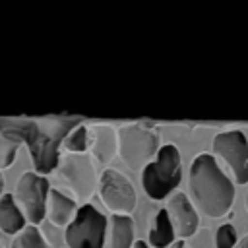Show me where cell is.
Masks as SVG:
<instances>
[{
  "label": "cell",
  "mask_w": 248,
  "mask_h": 248,
  "mask_svg": "<svg viewBox=\"0 0 248 248\" xmlns=\"http://www.w3.org/2000/svg\"><path fill=\"white\" fill-rule=\"evenodd\" d=\"M108 219L91 203L79 205L74 221L64 229L68 248H103L107 240Z\"/></svg>",
  "instance_id": "cell-6"
},
{
  "label": "cell",
  "mask_w": 248,
  "mask_h": 248,
  "mask_svg": "<svg viewBox=\"0 0 248 248\" xmlns=\"http://www.w3.org/2000/svg\"><path fill=\"white\" fill-rule=\"evenodd\" d=\"M136 238V225L130 215H110L107 227V248H132Z\"/></svg>",
  "instance_id": "cell-13"
},
{
  "label": "cell",
  "mask_w": 248,
  "mask_h": 248,
  "mask_svg": "<svg viewBox=\"0 0 248 248\" xmlns=\"http://www.w3.org/2000/svg\"><path fill=\"white\" fill-rule=\"evenodd\" d=\"M244 205H246V211H248V192H246V198H244Z\"/></svg>",
  "instance_id": "cell-24"
},
{
  "label": "cell",
  "mask_w": 248,
  "mask_h": 248,
  "mask_svg": "<svg viewBox=\"0 0 248 248\" xmlns=\"http://www.w3.org/2000/svg\"><path fill=\"white\" fill-rule=\"evenodd\" d=\"M182 180V157L176 145L165 143L159 147L155 159L141 170V188L143 192L159 202L172 194Z\"/></svg>",
  "instance_id": "cell-3"
},
{
  "label": "cell",
  "mask_w": 248,
  "mask_h": 248,
  "mask_svg": "<svg viewBox=\"0 0 248 248\" xmlns=\"http://www.w3.org/2000/svg\"><path fill=\"white\" fill-rule=\"evenodd\" d=\"M97 192L103 205L112 215H130L136 209L138 196H136L134 184L126 174H122L116 169L107 167L99 174Z\"/></svg>",
  "instance_id": "cell-8"
},
{
  "label": "cell",
  "mask_w": 248,
  "mask_h": 248,
  "mask_svg": "<svg viewBox=\"0 0 248 248\" xmlns=\"http://www.w3.org/2000/svg\"><path fill=\"white\" fill-rule=\"evenodd\" d=\"M176 234H174V229H172V223L167 215L165 209H159L157 215H155V221H153V227L147 234V242L151 248H169L172 242H174Z\"/></svg>",
  "instance_id": "cell-15"
},
{
  "label": "cell",
  "mask_w": 248,
  "mask_h": 248,
  "mask_svg": "<svg viewBox=\"0 0 248 248\" xmlns=\"http://www.w3.org/2000/svg\"><path fill=\"white\" fill-rule=\"evenodd\" d=\"M48 180L46 176L37 174L35 170L23 172L16 184L14 200L19 205L23 217L29 225L39 227L46 219V200H48Z\"/></svg>",
  "instance_id": "cell-7"
},
{
  "label": "cell",
  "mask_w": 248,
  "mask_h": 248,
  "mask_svg": "<svg viewBox=\"0 0 248 248\" xmlns=\"http://www.w3.org/2000/svg\"><path fill=\"white\" fill-rule=\"evenodd\" d=\"M186 196L198 213L209 219H221L232 207L234 186L213 155L200 153L188 169Z\"/></svg>",
  "instance_id": "cell-2"
},
{
  "label": "cell",
  "mask_w": 248,
  "mask_h": 248,
  "mask_svg": "<svg viewBox=\"0 0 248 248\" xmlns=\"http://www.w3.org/2000/svg\"><path fill=\"white\" fill-rule=\"evenodd\" d=\"M79 124V118H0V132L27 145L33 169L46 176L60 163V145L64 138Z\"/></svg>",
  "instance_id": "cell-1"
},
{
  "label": "cell",
  "mask_w": 248,
  "mask_h": 248,
  "mask_svg": "<svg viewBox=\"0 0 248 248\" xmlns=\"http://www.w3.org/2000/svg\"><path fill=\"white\" fill-rule=\"evenodd\" d=\"M132 248H151V246H149V244H147L145 240H136Z\"/></svg>",
  "instance_id": "cell-21"
},
{
  "label": "cell",
  "mask_w": 248,
  "mask_h": 248,
  "mask_svg": "<svg viewBox=\"0 0 248 248\" xmlns=\"http://www.w3.org/2000/svg\"><path fill=\"white\" fill-rule=\"evenodd\" d=\"M169 248H186V244H184V240H174Z\"/></svg>",
  "instance_id": "cell-22"
},
{
  "label": "cell",
  "mask_w": 248,
  "mask_h": 248,
  "mask_svg": "<svg viewBox=\"0 0 248 248\" xmlns=\"http://www.w3.org/2000/svg\"><path fill=\"white\" fill-rule=\"evenodd\" d=\"M211 149L213 157H219L229 167L236 184H248V140L240 130L219 132Z\"/></svg>",
  "instance_id": "cell-9"
},
{
  "label": "cell",
  "mask_w": 248,
  "mask_h": 248,
  "mask_svg": "<svg viewBox=\"0 0 248 248\" xmlns=\"http://www.w3.org/2000/svg\"><path fill=\"white\" fill-rule=\"evenodd\" d=\"M56 180L76 202L87 203L99 186L95 161L87 153H68L60 157L56 167Z\"/></svg>",
  "instance_id": "cell-4"
},
{
  "label": "cell",
  "mask_w": 248,
  "mask_h": 248,
  "mask_svg": "<svg viewBox=\"0 0 248 248\" xmlns=\"http://www.w3.org/2000/svg\"><path fill=\"white\" fill-rule=\"evenodd\" d=\"M4 196V174H2V170H0V198Z\"/></svg>",
  "instance_id": "cell-23"
},
{
  "label": "cell",
  "mask_w": 248,
  "mask_h": 248,
  "mask_svg": "<svg viewBox=\"0 0 248 248\" xmlns=\"http://www.w3.org/2000/svg\"><path fill=\"white\" fill-rule=\"evenodd\" d=\"M62 147L68 153H87L91 147V132L85 124H78L62 141Z\"/></svg>",
  "instance_id": "cell-16"
},
{
  "label": "cell",
  "mask_w": 248,
  "mask_h": 248,
  "mask_svg": "<svg viewBox=\"0 0 248 248\" xmlns=\"http://www.w3.org/2000/svg\"><path fill=\"white\" fill-rule=\"evenodd\" d=\"M236 244V229L231 223L221 225L215 232V248H234Z\"/></svg>",
  "instance_id": "cell-19"
},
{
  "label": "cell",
  "mask_w": 248,
  "mask_h": 248,
  "mask_svg": "<svg viewBox=\"0 0 248 248\" xmlns=\"http://www.w3.org/2000/svg\"><path fill=\"white\" fill-rule=\"evenodd\" d=\"M27 219L23 217L19 205L14 200V194H4L0 198V231L4 234H17L27 225Z\"/></svg>",
  "instance_id": "cell-14"
},
{
  "label": "cell",
  "mask_w": 248,
  "mask_h": 248,
  "mask_svg": "<svg viewBox=\"0 0 248 248\" xmlns=\"http://www.w3.org/2000/svg\"><path fill=\"white\" fill-rule=\"evenodd\" d=\"M91 132V147L89 153L95 163L108 165L118 153V134L110 124H93Z\"/></svg>",
  "instance_id": "cell-11"
},
{
  "label": "cell",
  "mask_w": 248,
  "mask_h": 248,
  "mask_svg": "<svg viewBox=\"0 0 248 248\" xmlns=\"http://www.w3.org/2000/svg\"><path fill=\"white\" fill-rule=\"evenodd\" d=\"M165 211L172 223V229H174V234L178 236V240H186L196 234L198 225H200V213L192 205L186 192H180V190L172 192V196L167 202Z\"/></svg>",
  "instance_id": "cell-10"
},
{
  "label": "cell",
  "mask_w": 248,
  "mask_h": 248,
  "mask_svg": "<svg viewBox=\"0 0 248 248\" xmlns=\"http://www.w3.org/2000/svg\"><path fill=\"white\" fill-rule=\"evenodd\" d=\"M78 209L79 205L74 198H70L66 192L58 188H50L48 200H46V219L52 227L66 229L74 221Z\"/></svg>",
  "instance_id": "cell-12"
},
{
  "label": "cell",
  "mask_w": 248,
  "mask_h": 248,
  "mask_svg": "<svg viewBox=\"0 0 248 248\" xmlns=\"http://www.w3.org/2000/svg\"><path fill=\"white\" fill-rule=\"evenodd\" d=\"M19 147H21V141L19 140H16V138L0 132V170L2 169H8L14 163L16 153H17Z\"/></svg>",
  "instance_id": "cell-18"
},
{
  "label": "cell",
  "mask_w": 248,
  "mask_h": 248,
  "mask_svg": "<svg viewBox=\"0 0 248 248\" xmlns=\"http://www.w3.org/2000/svg\"><path fill=\"white\" fill-rule=\"evenodd\" d=\"M234 248H248V234H246V236H242Z\"/></svg>",
  "instance_id": "cell-20"
},
{
  "label": "cell",
  "mask_w": 248,
  "mask_h": 248,
  "mask_svg": "<svg viewBox=\"0 0 248 248\" xmlns=\"http://www.w3.org/2000/svg\"><path fill=\"white\" fill-rule=\"evenodd\" d=\"M10 248H50V244L46 242V238L43 236L39 227L27 225L21 232H17L14 236Z\"/></svg>",
  "instance_id": "cell-17"
},
{
  "label": "cell",
  "mask_w": 248,
  "mask_h": 248,
  "mask_svg": "<svg viewBox=\"0 0 248 248\" xmlns=\"http://www.w3.org/2000/svg\"><path fill=\"white\" fill-rule=\"evenodd\" d=\"M118 157L130 170H143L159 151V138L155 132L138 126H118Z\"/></svg>",
  "instance_id": "cell-5"
}]
</instances>
